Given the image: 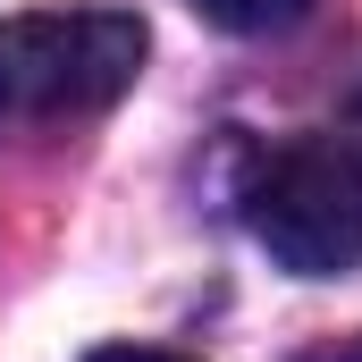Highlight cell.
<instances>
[{
	"label": "cell",
	"instance_id": "6da1fadb",
	"mask_svg": "<svg viewBox=\"0 0 362 362\" xmlns=\"http://www.w3.org/2000/svg\"><path fill=\"white\" fill-rule=\"evenodd\" d=\"M144 17L135 8H25L0 17V127H59L101 118L144 76Z\"/></svg>",
	"mask_w": 362,
	"mask_h": 362
},
{
	"label": "cell",
	"instance_id": "7a4b0ae2",
	"mask_svg": "<svg viewBox=\"0 0 362 362\" xmlns=\"http://www.w3.org/2000/svg\"><path fill=\"white\" fill-rule=\"evenodd\" d=\"M245 228L295 278H346L362 262V152L337 135H295L253 160Z\"/></svg>",
	"mask_w": 362,
	"mask_h": 362
},
{
	"label": "cell",
	"instance_id": "3957f363",
	"mask_svg": "<svg viewBox=\"0 0 362 362\" xmlns=\"http://www.w3.org/2000/svg\"><path fill=\"white\" fill-rule=\"evenodd\" d=\"M194 8L228 34H286L295 17H312V0H194Z\"/></svg>",
	"mask_w": 362,
	"mask_h": 362
},
{
	"label": "cell",
	"instance_id": "277c9868",
	"mask_svg": "<svg viewBox=\"0 0 362 362\" xmlns=\"http://www.w3.org/2000/svg\"><path fill=\"white\" fill-rule=\"evenodd\" d=\"M93 362H185V354H169V346H101Z\"/></svg>",
	"mask_w": 362,
	"mask_h": 362
},
{
	"label": "cell",
	"instance_id": "5b68a950",
	"mask_svg": "<svg viewBox=\"0 0 362 362\" xmlns=\"http://www.w3.org/2000/svg\"><path fill=\"white\" fill-rule=\"evenodd\" d=\"M303 362H362V337H337V346H312Z\"/></svg>",
	"mask_w": 362,
	"mask_h": 362
}]
</instances>
